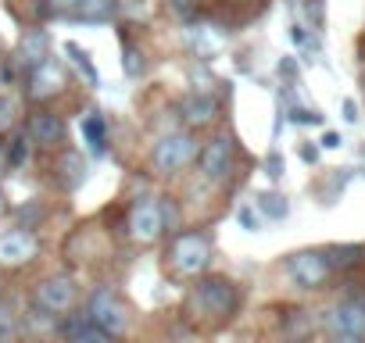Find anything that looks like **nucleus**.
<instances>
[{
  "mask_svg": "<svg viewBox=\"0 0 365 343\" xmlns=\"http://www.w3.org/2000/svg\"><path fill=\"white\" fill-rule=\"evenodd\" d=\"M240 311V286L230 275H201L187 293V315L208 325H222Z\"/></svg>",
  "mask_w": 365,
  "mask_h": 343,
  "instance_id": "1",
  "label": "nucleus"
},
{
  "mask_svg": "<svg viewBox=\"0 0 365 343\" xmlns=\"http://www.w3.org/2000/svg\"><path fill=\"white\" fill-rule=\"evenodd\" d=\"M165 265L179 279H201L212 265V236L201 229H179L168 236Z\"/></svg>",
  "mask_w": 365,
  "mask_h": 343,
  "instance_id": "2",
  "label": "nucleus"
},
{
  "mask_svg": "<svg viewBox=\"0 0 365 343\" xmlns=\"http://www.w3.org/2000/svg\"><path fill=\"white\" fill-rule=\"evenodd\" d=\"M197 154H201V139L197 132H165L154 150H150V168L154 176H179L187 172L190 164H197Z\"/></svg>",
  "mask_w": 365,
  "mask_h": 343,
  "instance_id": "3",
  "label": "nucleus"
},
{
  "mask_svg": "<svg viewBox=\"0 0 365 343\" xmlns=\"http://www.w3.org/2000/svg\"><path fill=\"white\" fill-rule=\"evenodd\" d=\"M319 329L329 339H365V304L358 293H347L319 311Z\"/></svg>",
  "mask_w": 365,
  "mask_h": 343,
  "instance_id": "4",
  "label": "nucleus"
},
{
  "mask_svg": "<svg viewBox=\"0 0 365 343\" xmlns=\"http://www.w3.org/2000/svg\"><path fill=\"white\" fill-rule=\"evenodd\" d=\"M283 272L290 275V283L297 290H322L333 279V265L326 258V247H304V250L287 254Z\"/></svg>",
  "mask_w": 365,
  "mask_h": 343,
  "instance_id": "5",
  "label": "nucleus"
},
{
  "mask_svg": "<svg viewBox=\"0 0 365 343\" xmlns=\"http://www.w3.org/2000/svg\"><path fill=\"white\" fill-rule=\"evenodd\" d=\"M33 304L54 318H65L76 304H79V286L72 275L65 272H54V275H43L36 286H33Z\"/></svg>",
  "mask_w": 365,
  "mask_h": 343,
  "instance_id": "6",
  "label": "nucleus"
},
{
  "mask_svg": "<svg viewBox=\"0 0 365 343\" xmlns=\"http://www.w3.org/2000/svg\"><path fill=\"white\" fill-rule=\"evenodd\" d=\"M233 164H237V139L230 132H215L212 139L201 143L197 172L208 183H226L233 176Z\"/></svg>",
  "mask_w": 365,
  "mask_h": 343,
  "instance_id": "7",
  "label": "nucleus"
},
{
  "mask_svg": "<svg viewBox=\"0 0 365 343\" xmlns=\"http://www.w3.org/2000/svg\"><path fill=\"white\" fill-rule=\"evenodd\" d=\"M86 322L118 339V336L125 332V325H129V311H125V304H122V297H118L115 290L101 286V290H93L90 300H86Z\"/></svg>",
  "mask_w": 365,
  "mask_h": 343,
  "instance_id": "8",
  "label": "nucleus"
},
{
  "mask_svg": "<svg viewBox=\"0 0 365 343\" xmlns=\"http://www.w3.org/2000/svg\"><path fill=\"white\" fill-rule=\"evenodd\" d=\"M125 229H129V240H136L140 247L161 240L165 229H161V208H158V197H136V201L129 204Z\"/></svg>",
  "mask_w": 365,
  "mask_h": 343,
  "instance_id": "9",
  "label": "nucleus"
},
{
  "mask_svg": "<svg viewBox=\"0 0 365 343\" xmlns=\"http://www.w3.org/2000/svg\"><path fill=\"white\" fill-rule=\"evenodd\" d=\"M22 136H26V139H29V147H36V150H58V147L65 143L68 129H65V118H61L58 111L40 107V111H33V115L26 118Z\"/></svg>",
  "mask_w": 365,
  "mask_h": 343,
  "instance_id": "10",
  "label": "nucleus"
},
{
  "mask_svg": "<svg viewBox=\"0 0 365 343\" xmlns=\"http://www.w3.org/2000/svg\"><path fill=\"white\" fill-rule=\"evenodd\" d=\"M175 111H179V122L187 125V132H201V129H212L219 122L222 104L212 93H187V97L179 100Z\"/></svg>",
  "mask_w": 365,
  "mask_h": 343,
  "instance_id": "11",
  "label": "nucleus"
},
{
  "mask_svg": "<svg viewBox=\"0 0 365 343\" xmlns=\"http://www.w3.org/2000/svg\"><path fill=\"white\" fill-rule=\"evenodd\" d=\"M65 65L58 61V58H47L40 68H33L29 75H26V97L29 100H36V104H43V100H51L54 93H61L65 90Z\"/></svg>",
  "mask_w": 365,
  "mask_h": 343,
  "instance_id": "12",
  "label": "nucleus"
},
{
  "mask_svg": "<svg viewBox=\"0 0 365 343\" xmlns=\"http://www.w3.org/2000/svg\"><path fill=\"white\" fill-rule=\"evenodd\" d=\"M47 58H51V36H47V29H40V26L22 29V36H19V51H15V68L29 75V72L40 68Z\"/></svg>",
  "mask_w": 365,
  "mask_h": 343,
  "instance_id": "13",
  "label": "nucleus"
},
{
  "mask_svg": "<svg viewBox=\"0 0 365 343\" xmlns=\"http://www.w3.org/2000/svg\"><path fill=\"white\" fill-rule=\"evenodd\" d=\"M40 243H36V233L33 229H11L0 236V265L4 268H19V265H29L36 258Z\"/></svg>",
  "mask_w": 365,
  "mask_h": 343,
  "instance_id": "14",
  "label": "nucleus"
},
{
  "mask_svg": "<svg viewBox=\"0 0 365 343\" xmlns=\"http://www.w3.org/2000/svg\"><path fill=\"white\" fill-rule=\"evenodd\" d=\"M315 329H319V318L308 307H283V315H279L283 339H312Z\"/></svg>",
  "mask_w": 365,
  "mask_h": 343,
  "instance_id": "15",
  "label": "nucleus"
},
{
  "mask_svg": "<svg viewBox=\"0 0 365 343\" xmlns=\"http://www.w3.org/2000/svg\"><path fill=\"white\" fill-rule=\"evenodd\" d=\"M54 179L65 186V190H79L86 183V161L79 150H61L58 161H54Z\"/></svg>",
  "mask_w": 365,
  "mask_h": 343,
  "instance_id": "16",
  "label": "nucleus"
},
{
  "mask_svg": "<svg viewBox=\"0 0 365 343\" xmlns=\"http://www.w3.org/2000/svg\"><path fill=\"white\" fill-rule=\"evenodd\" d=\"M118 15V0H76V11H72V22H83V26H104Z\"/></svg>",
  "mask_w": 365,
  "mask_h": 343,
  "instance_id": "17",
  "label": "nucleus"
},
{
  "mask_svg": "<svg viewBox=\"0 0 365 343\" xmlns=\"http://www.w3.org/2000/svg\"><path fill=\"white\" fill-rule=\"evenodd\" d=\"M326 258L333 265V275L336 272H351V268L365 265V243H329Z\"/></svg>",
  "mask_w": 365,
  "mask_h": 343,
  "instance_id": "18",
  "label": "nucleus"
},
{
  "mask_svg": "<svg viewBox=\"0 0 365 343\" xmlns=\"http://www.w3.org/2000/svg\"><path fill=\"white\" fill-rule=\"evenodd\" d=\"M255 208H258V215L269 218V222H283V218L290 215V201H287L283 194H276V190L258 194V197H255Z\"/></svg>",
  "mask_w": 365,
  "mask_h": 343,
  "instance_id": "19",
  "label": "nucleus"
},
{
  "mask_svg": "<svg viewBox=\"0 0 365 343\" xmlns=\"http://www.w3.org/2000/svg\"><path fill=\"white\" fill-rule=\"evenodd\" d=\"M83 143H86L93 154H104V147H108V125H104L101 111H90V115L83 118Z\"/></svg>",
  "mask_w": 365,
  "mask_h": 343,
  "instance_id": "20",
  "label": "nucleus"
},
{
  "mask_svg": "<svg viewBox=\"0 0 365 343\" xmlns=\"http://www.w3.org/2000/svg\"><path fill=\"white\" fill-rule=\"evenodd\" d=\"M65 54L72 58V65L79 68V75H83L90 86H101V72H97V65L90 61V51H83L79 43H65Z\"/></svg>",
  "mask_w": 365,
  "mask_h": 343,
  "instance_id": "21",
  "label": "nucleus"
},
{
  "mask_svg": "<svg viewBox=\"0 0 365 343\" xmlns=\"http://www.w3.org/2000/svg\"><path fill=\"white\" fill-rule=\"evenodd\" d=\"M40 19H54V22H72L76 0H36Z\"/></svg>",
  "mask_w": 365,
  "mask_h": 343,
  "instance_id": "22",
  "label": "nucleus"
},
{
  "mask_svg": "<svg viewBox=\"0 0 365 343\" xmlns=\"http://www.w3.org/2000/svg\"><path fill=\"white\" fill-rule=\"evenodd\" d=\"M158 208H161V229H165L168 236L179 233V226H182V211H179L175 197H158Z\"/></svg>",
  "mask_w": 365,
  "mask_h": 343,
  "instance_id": "23",
  "label": "nucleus"
},
{
  "mask_svg": "<svg viewBox=\"0 0 365 343\" xmlns=\"http://www.w3.org/2000/svg\"><path fill=\"white\" fill-rule=\"evenodd\" d=\"M54 325H58V318L47 315V311H40L36 304H33V311L26 315V332H33V336H47V332H54Z\"/></svg>",
  "mask_w": 365,
  "mask_h": 343,
  "instance_id": "24",
  "label": "nucleus"
},
{
  "mask_svg": "<svg viewBox=\"0 0 365 343\" xmlns=\"http://www.w3.org/2000/svg\"><path fill=\"white\" fill-rule=\"evenodd\" d=\"M15 125H19V100L8 97V93H0V139H4Z\"/></svg>",
  "mask_w": 365,
  "mask_h": 343,
  "instance_id": "25",
  "label": "nucleus"
},
{
  "mask_svg": "<svg viewBox=\"0 0 365 343\" xmlns=\"http://www.w3.org/2000/svg\"><path fill=\"white\" fill-rule=\"evenodd\" d=\"M68 343H118L115 336H108V332H101L97 325H76L72 329V336H68Z\"/></svg>",
  "mask_w": 365,
  "mask_h": 343,
  "instance_id": "26",
  "label": "nucleus"
},
{
  "mask_svg": "<svg viewBox=\"0 0 365 343\" xmlns=\"http://www.w3.org/2000/svg\"><path fill=\"white\" fill-rule=\"evenodd\" d=\"M4 154H8V168H19V164H26V161H29L33 147H29V139H26V136H15L11 143H4Z\"/></svg>",
  "mask_w": 365,
  "mask_h": 343,
  "instance_id": "27",
  "label": "nucleus"
},
{
  "mask_svg": "<svg viewBox=\"0 0 365 343\" xmlns=\"http://www.w3.org/2000/svg\"><path fill=\"white\" fill-rule=\"evenodd\" d=\"M15 336H19V318L8 300H0V343H11Z\"/></svg>",
  "mask_w": 365,
  "mask_h": 343,
  "instance_id": "28",
  "label": "nucleus"
},
{
  "mask_svg": "<svg viewBox=\"0 0 365 343\" xmlns=\"http://www.w3.org/2000/svg\"><path fill=\"white\" fill-rule=\"evenodd\" d=\"M122 68H125V75H129V79H140V72H143V54H140L133 43H125V47H122Z\"/></svg>",
  "mask_w": 365,
  "mask_h": 343,
  "instance_id": "29",
  "label": "nucleus"
},
{
  "mask_svg": "<svg viewBox=\"0 0 365 343\" xmlns=\"http://www.w3.org/2000/svg\"><path fill=\"white\" fill-rule=\"evenodd\" d=\"M304 19L312 22L315 33H322V26H326V0H304Z\"/></svg>",
  "mask_w": 365,
  "mask_h": 343,
  "instance_id": "30",
  "label": "nucleus"
},
{
  "mask_svg": "<svg viewBox=\"0 0 365 343\" xmlns=\"http://www.w3.org/2000/svg\"><path fill=\"white\" fill-rule=\"evenodd\" d=\"M165 4H168V11H172L179 22H190V19L197 15V4H201V0H165Z\"/></svg>",
  "mask_w": 365,
  "mask_h": 343,
  "instance_id": "31",
  "label": "nucleus"
},
{
  "mask_svg": "<svg viewBox=\"0 0 365 343\" xmlns=\"http://www.w3.org/2000/svg\"><path fill=\"white\" fill-rule=\"evenodd\" d=\"M290 122H297V125H322L326 118H322L319 111H308V107L294 104V107H290Z\"/></svg>",
  "mask_w": 365,
  "mask_h": 343,
  "instance_id": "32",
  "label": "nucleus"
},
{
  "mask_svg": "<svg viewBox=\"0 0 365 343\" xmlns=\"http://www.w3.org/2000/svg\"><path fill=\"white\" fill-rule=\"evenodd\" d=\"M237 222H240V226H244L247 233H258V229H262V215H258V211H255L251 204H244V208L237 211Z\"/></svg>",
  "mask_w": 365,
  "mask_h": 343,
  "instance_id": "33",
  "label": "nucleus"
},
{
  "mask_svg": "<svg viewBox=\"0 0 365 343\" xmlns=\"http://www.w3.org/2000/svg\"><path fill=\"white\" fill-rule=\"evenodd\" d=\"M283 168H287V164H283V154H279V150H269V154H265V176H269V179H283Z\"/></svg>",
  "mask_w": 365,
  "mask_h": 343,
  "instance_id": "34",
  "label": "nucleus"
},
{
  "mask_svg": "<svg viewBox=\"0 0 365 343\" xmlns=\"http://www.w3.org/2000/svg\"><path fill=\"white\" fill-rule=\"evenodd\" d=\"M358 118H361V115H358V104L347 97V100H344V122H347V125H354Z\"/></svg>",
  "mask_w": 365,
  "mask_h": 343,
  "instance_id": "35",
  "label": "nucleus"
},
{
  "mask_svg": "<svg viewBox=\"0 0 365 343\" xmlns=\"http://www.w3.org/2000/svg\"><path fill=\"white\" fill-rule=\"evenodd\" d=\"M340 143H344V139H340V132H322V147H326V150H336Z\"/></svg>",
  "mask_w": 365,
  "mask_h": 343,
  "instance_id": "36",
  "label": "nucleus"
},
{
  "mask_svg": "<svg viewBox=\"0 0 365 343\" xmlns=\"http://www.w3.org/2000/svg\"><path fill=\"white\" fill-rule=\"evenodd\" d=\"M301 161H308V164H315V161H319V147H312V143H304V147H301Z\"/></svg>",
  "mask_w": 365,
  "mask_h": 343,
  "instance_id": "37",
  "label": "nucleus"
},
{
  "mask_svg": "<svg viewBox=\"0 0 365 343\" xmlns=\"http://www.w3.org/2000/svg\"><path fill=\"white\" fill-rule=\"evenodd\" d=\"M290 40H294L297 47H308V33H304L301 26H294V29H290Z\"/></svg>",
  "mask_w": 365,
  "mask_h": 343,
  "instance_id": "38",
  "label": "nucleus"
},
{
  "mask_svg": "<svg viewBox=\"0 0 365 343\" xmlns=\"http://www.w3.org/2000/svg\"><path fill=\"white\" fill-rule=\"evenodd\" d=\"M279 72H283L287 79H294V75H297V65H294V61H279Z\"/></svg>",
  "mask_w": 365,
  "mask_h": 343,
  "instance_id": "39",
  "label": "nucleus"
},
{
  "mask_svg": "<svg viewBox=\"0 0 365 343\" xmlns=\"http://www.w3.org/2000/svg\"><path fill=\"white\" fill-rule=\"evenodd\" d=\"M8 211H11V204H8V194H4V190H0V218H4Z\"/></svg>",
  "mask_w": 365,
  "mask_h": 343,
  "instance_id": "40",
  "label": "nucleus"
},
{
  "mask_svg": "<svg viewBox=\"0 0 365 343\" xmlns=\"http://www.w3.org/2000/svg\"><path fill=\"white\" fill-rule=\"evenodd\" d=\"M8 172V154H4V143H0V176Z\"/></svg>",
  "mask_w": 365,
  "mask_h": 343,
  "instance_id": "41",
  "label": "nucleus"
},
{
  "mask_svg": "<svg viewBox=\"0 0 365 343\" xmlns=\"http://www.w3.org/2000/svg\"><path fill=\"white\" fill-rule=\"evenodd\" d=\"M329 343H365V339H329Z\"/></svg>",
  "mask_w": 365,
  "mask_h": 343,
  "instance_id": "42",
  "label": "nucleus"
},
{
  "mask_svg": "<svg viewBox=\"0 0 365 343\" xmlns=\"http://www.w3.org/2000/svg\"><path fill=\"white\" fill-rule=\"evenodd\" d=\"M283 343H312V339H283Z\"/></svg>",
  "mask_w": 365,
  "mask_h": 343,
  "instance_id": "43",
  "label": "nucleus"
},
{
  "mask_svg": "<svg viewBox=\"0 0 365 343\" xmlns=\"http://www.w3.org/2000/svg\"><path fill=\"white\" fill-rule=\"evenodd\" d=\"M361 97H365V68H361Z\"/></svg>",
  "mask_w": 365,
  "mask_h": 343,
  "instance_id": "44",
  "label": "nucleus"
},
{
  "mask_svg": "<svg viewBox=\"0 0 365 343\" xmlns=\"http://www.w3.org/2000/svg\"><path fill=\"white\" fill-rule=\"evenodd\" d=\"M0 58H4V40H0Z\"/></svg>",
  "mask_w": 365,
  "mask_h": 343,
  "instance_id": "45",
  "label": "nucleus"
},
{
  "mask_svg": "<svg viewBox=\"0 0 365 343\" xmlns=\"http://www.w3.org/2000/svg\"><path fill=\"white\" fill-rule=\"evenodd\" d=\"M358 300H361V304H365V290H361V293H358Z\"/></svg>",
  "mask_w": 365,
  "mask_h": 343,
  "instance_id": "46",
  "label": "nucleus"
},
{
  "mask_svg": "<svg viewBox=\"0 0 365 343\" xmlns=\"http://www.w3.org/2000/svg\"><path fill=\"white\" fill-rule=\"evenodd\" d=\"M361 157H365V143H361Z\"/></svg>",
  "mask_w": 365,
  "mask_h": 343,
  "instance_id": "47",
  "label": "nucleus"
}]
</instances>
